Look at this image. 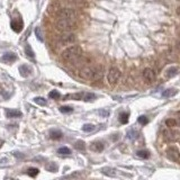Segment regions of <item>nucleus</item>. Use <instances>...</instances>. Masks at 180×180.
Here are the masks:
<instances>
[{"instance_id":"1","label":"nucleus","mask_w":180,"mask_h":180,"mask_svg":"<svg viewBox=\"0 0 180 180\" xmlns=\"http://www.w3.org/2000/svg\"><path fill=\"white\" fill-rule=\"evenodd\" d=\"M79 77L85 80L91 81H100L104 77V69L102 68H82L79 71Z\"/></svg>"},{"instance_id":"2","label":"nucleus","mask_w":180,"mask_h":180,"mask_svg":"<svg viewBox=\"0 0 180 180\" xmlns=\"http://www.w3.org/2000/svg\"><path fill=\"white\" fill-rule=\"evenodd\" d=\"M82 52L83 51H82L81 46L72 45L63 51L62 54H61V58L66 62H72V61H77L78 59H80L82 55Z\"/></svg>"},{"instance_id":"3","label":"nucleus","mask_w":180,"mask_h":180,"mask_svg":"<svg viewBox=\"0 0 180 180\" xmlns=\"http://www.w3.org/2000/svg\"><path fill=\"white\" fill-rule=\"evenodd\" d=\"M54 26L60 32H64V33H68V32H72L78 28V24L75 20L72 19H58Z\"/></svg>"},{"instance_id":"4","label":"nucleus","mask_w":180,"mask_h":180,"mask_svg":"<svg viewBox=\"0 0 180 180\" xmlns=\"http://www.w3.org/2000/svg\"><path fill=\"white\" fill-rule=\"evenodd\" d=\"M55 16L58 19H72L75 20L78 17V14L74 9L71 8H61L60 10H58L55 14Z\"/></svg>"},{"instance_id":"5","label":"nucleus","mask_w":180,"mask_h":180,"mask_svg":"<svg viewBox=\"0 0 180 180\" xmlns=\"http://www.w3.org/2000/svg\"><path fill=\"white\" fill-rule=\"evenodd\" d=\"M122 75V72L117 68H111L107 74V80L110 85H116Z\"/></svg>"},{"instance_id":"6","label":"nucleus","mask_w":180,"mask_h":180,"mask_svg":"<svg viewBox=\"0 0 180 180\" xmlns=\"http://www.w3.org/2000/svg\"><path fill=\"white\" fill-rule=\"evenodd\" d=\"M142 77L145 80V82L147 83H152V82L155 80V72L153 71L150 68H146V69L143 70V73H142Z\"/></svg>"},{"instance_id":"7","label":"nucleus","mask_w":180,"mask_h":180,"mask_svg":"<svg viewBox=\"0 0 180 180\" xmlns=\"http://www.w3.org/2000/svg\"><path fill=\"white\" fill-rule=\"evenodd\" d=\"M166 153H167L168 159H170L171 161L177 162V161L180 160V153H179V151H178L176 147H174V146L169 147V149L166 151Z\"/></svg>"},{"instance_id":"8","label":"nucleus","mask_w":180,"mask_h":180,"mask_svg":"<svg viewBox=\"0 0 180 180\" xmlns=\"http://www.w3.org/2000/svg\"><path fill=\"white\" fill-rule=\"evenodd\" d=\"M77 39L74 34H71V33H64L63 35L60 36V43L63 44V45H66V44H70V43H73Z\"/></svg>"},{"instance_id":"9","label":"nucleus","mask_w":180,"mask_h":180,"mask_svg":"<svg viewBox=\"0 0 180 180\" xmlns=\"http://www.w3.org/2000/svg\"><path fill=\"white\" fill-rule=\"evenodd\" d=\"M162 134H163L164 141H167V142H174V141H176L178 138H179L176 132L170 131V130H164Z\"/></svg>"},{"instance_id":"10","label":"nucleus","mask_w":180,"mask_h":180,"mask_svg":"<svg viewBox=\"0 0 180 180\" xmlns=\"http://www.w3.org/2000/svg\"><path fill=\"white\" fill-rule=\"evenodd\" d=\"M17 60V55L13 52H7L5 53L1 58V61L3 63H14Z\"/></svg>"},{"instance_id":"11","label":"nucleus","mask_w":180,"mask_h":180,"mask_svg":"<svg viewBox=\"0 0 180 180\" xmlns=\"http://www.w3.org/2000/svg\"><path fill=\"white\" fill-rule=\"evenodd\" d=\"M10 26H11L14 32L19 33V32H22V30H23V22H22V20H18V19H13L11 20Z\"/></svg>"},{"instance_id":"12","label":"nucleus","mask_w":180,"mask_h":180,"mask_svg":"<svg viewBox=\"0 0 180 180\" xmlns=\"http://www.w3.org/2000/svg\"><path fill=\"white\" fill-rule=\"evenodd\" d=\"M104 149H105V145H104L102 142L96 141L90 144V150L94 151V152H102Z\"/></svg>"},{"instance_id":"13","label":"nucleus","mask_w":180,"mask_h":180,"mask_svg":"<svg viewBox=\"0 0 180 180\" xmlns=\"http://www.w3.org/2000/svg\"><path fill=\"white\" fill-rule=\"evenodd\" d=\"M104 174L108 176V177H116L117 176V170L114 169V168H110V167H104L102 168V170H100Z\"/></svg>"},{"instance_id":"14","label":"nucleus","mask_w":180,"mask_h":180,"mask_svg":"<svg viewBox=\"0 0 180 180\" xmlns=\"http://www.w3.org/2000/svg\"><path fill=\"white\" fill-rule=\"evenodd\" d=\"M32 68L30 66H27V64H23V66H19V73L20 75H23V77H28L30 74H32Z\"/></svg>"},{"instance_id":"15","label":"nucleus","mask_w":180,"mask_h":180,"mask_svg":"<svg viewBox=\"0 0 180 180\" xmlns=\"http://www.w3.org/2000/svg\"><path fill=\"white\" fill-rule=\"evenodd\" d=\"M7 117L9 118H17V117H22V113L19 110H16V109H8L6 111Z\"/></svg>"},{"instance_id":"16","label":"nucleus","mask_w":180,"mask_h":180,"mask_svg":"<svg viewBox=\"0 0 180 180\" xmlns=\"http://www.w3.org/2000/svg\"><path fill=\"white\" fill-rule=\"evenodd\" d=\"M177 94H178L177 89L170 88V89H166V90L162 92V96H163L164 98H170V97H174V96L177 95Z\"/></svg>"},{"instance_id":"17","label":"nucleus","mask_w":180,"mask_h":180,"mask_svg":"<svg viewBox=\"0 0 180 180\" xmlns=\"http://www.w3.org/2000/svg\"><path fill=\"white\" fill-rule=\"evenodd\" d=\"M63 134L61 131H58V130H53V131L50 132V138H52V140H60V138H62Z\"/></svg>"},{"instance_id":"18","label":"nucleus","mask_w":180,"mask_h":180,"mask_svg":"<svg viewBox=\"0 0 180 180\" xmlns=\"http://www.w3.org/2000/svg\"><path fill=\"white\" fill-rule=\"evenodd\" d=\"M178 72V68L177 66H171L169 69L166 71V77L167 78H171V77H174V74H177Z\"/></svg>"},{"instance_id":"19","label":"nucleus","mask_w":180,"mask_h":180,"mask_svg":"<svg viewBox=\"0 0 180 180\" xmlns=\"http://www.w3.org/2000/svg\"><path fill=\"white\" fill-rule=\"evenodd\" d=\"M45 168H46V170L50 171V172H56V171H58V164H55L54 162L47 163Z\"/></svg>"},{"instance_id":"20","label":"nucleus","mask_w":180,"mask_h":180,"mask_svg":"<svg viewBox=\"0 0 180 180\" xmlns=\"http://www.w3.org/2000/svg\"><path fill=\"white\" fill-rule=\"evenodd\" d=\"M138 132L135 131V130H130V131L127 132V138L128 140H135V138H138Z\"/></svg>"},{"instance_id":"21","label":"nucleus","mask_w":180,"mask_h":180,"mask_svg":"<svg viewBox=\"0 0 180 180\" xmlns=\"http://www.w3.org/2000/svg\"><path fill=\"white\" fill-rule=\"evenodd\" d=\"M136 155L138 158H142V159H146V158L150 157V152L147 150H141V151H138L136 152Z\"/></svg>"},{"instance_id":"22","label":"nucleus","mask_w":180,"mask_h":180,"mask_svg":"<svg viewBox=\"0 0 180 180\" xmlns=\"http://www.w3.org/2000/svg\"><path fill=\"white\" fill-rule=\"evenodd\" d=\"M58 153H59V154H63V155H69V154H71V150H70L69 147L62 146V147H60L59 150H58Z\"/></svg>"},{"instance_id":"23","label":"nucleus","mask_w":180,"mask_h":180,"mask_svg":"<svg viewBox=\"0 0 180 180\" xmlns=\"http://www.w3.org/2000/svg\"><path fill=\"white\" fill-rule=\"evenodd\" d=\"M128 117H130V114L128 113H122L119 115V121H121L122 124H126L128 122Z\"/></svg>"},{"instance_id":"24","label":"nucleus","mask_w":180,"mask_h":180,"mask_svg":"<svg viewBox=\"0 0 180 180\" xmlns=\"http://www.w3.org/2000/svg\"><path fill=\"white\" fill-rule=\"evenodd\" d=\"M74 147L79 151H83L86 149V144L83 141H77L74 143Z\"/></svg>"},{"instance_id":"25","label":"nucleus","mask_w":180,"mask_h":180,"mask_svg":"<svg viewBox=\"0 0 180 180\" xmlns=\"http://www.w3.org/2000/svg\"><path fill=\"white\" fill-rule=\"evenodd\" d=\"M34 102L39 106H46V104H47L46 99L42 98V97H36V98H34Z\"/></svg>"},{"instance_id":"26","label":"nucleus","mask_w":180,"mask_h":180,"mask_svg":"<svg viewBox=\"0 0 180 180\" xmlns=\"http://www.w3.org/2000/svg\"><path fill=\"white\" fill-rule=\"evenodd\" d=\"M39 170L38 169H36V168H30L28 170H27V174L30 176V177H36L37 174H38Z\"/></svg>"},{"instance_id":"27","label":"nucleus","mask_w":180,"mask_h":180,"mask_svg":"<svg viewBox=\"0 0 180 180\" xmlns=\"http://www.w3.org/2000/svg\"><path fill=\"white\" fill-rule=\"evenodd\" d=\"M166 125L168 127H174V126H177V121L174 119V118H168L166 121Z\"/></svg>"},{"instance_id":"28","label":"nucleus","mask_w":180,"mask_h":180,"mask_svg":"<svg viewBox=\"0 0 180 180\" xmlns=\"http://www.w3.org/2000/svg\"><path fill=\"white\" fill-rule=\"evenodd\" d=\"M95 99H96L95 94H85V96H83V100L85 102H92Z\"/></svg>"},{"instance_id":"29","label":"nucleus","mask_w":180,"mask_h":180,"mask_svg":"<svg viewBox=\"0 0 180 180\" xmlns=\"http://www.w3.org/2000/svg\"><path fill=\"white\" fill-rule=\"evenodd\" d=\"M95 125L92 124H85L83 126H82V131L83 132H92L94 130H95Z\"/></svg>"},{"instance_id":"30","label":"nucleus","mask_w":180,"mask_h":180,"mask_svg":"<svg viewBox=\"0 0 180 180\" xmlns=\"http://www.w3.org/2000/svg\"><path fill=\"white\" fill-rule=\"evenodd\" d=\"M72 110H73V108L70 107V106H62V107H60V111L63 113V114H69Z\"/></svg>"},{"instance_id":"31","label":"nucleus","mask_w":180,"mask_h":180,"mask_svg":"<svg viewBox=\"0 0 180 180\" xmlns=\"http://www.w3.org/2000/svg\"><path fill=\"white\" fill-rule=\"evenodd\" d=\"M49 97L51 99H59L60 97H61V95H60L59 91H56V90H52V91L49 94Z\"/></svg>"},{"instance_id":"32","label":"nucleus","mask_w":180,"mask_h":180,"mask_svg":"<svg viewBox=\"0 0 180 180\" xmlns=\"http://www.w3.org/2000/svg\"><path fill=\"white\" fill-rule=\"evenodd\" d=\"M25 52H26V55L30 56V58H32V59H33L34 56H35V54H34V52H33V50H32V47H30V45L26 46V51H25Z\"/></svg>"},{"instance_id":"33","label":"nucleus","mask_w":180,"mask_h":180,"mask_svg":"<svg viewBox=\"0 0 180 180\" xmlns=\"http://www.w3.org/2000/svg\"><path fill=\"white\" fill-rule=\"evenodd\" d=\"M138 122L141 125H146L147 122H149V119L146 118V116H140V117L138 118Z\"/></svg>"},{"instance_id":"34","label":"nucleus","mask_w":180,"mask_h":180,"mask_svg":"<svg viewBox=\"0 0 180 180\" xmlns=\"http://www.w3.org/2000/svg\"><path fill=\"white\" fill-rule=\"evenodd\" d=\"M35 35L37 36V38H38L39 41L42 42L43 37H42V35H41V28H39V27H36V28H35Z\"/></svg>"},{"instance_id":"35","label":"nucleus","mask_w":180,"mask_h":180,"mask_svg":"<svg viewBox=\"0 0 180 180\" xmlns=\"http://www.w3.org/2000/svg\"><path fill=\"white\" fill-rule=\"evenodd\" d=\"M100 115H102V116H105V117H107L108 116V111H100Z\"/></svg>"},{"instance_id":"36","label":"nucleus","mask_w":180,"mask_h":180,"mask_svg":"<svg viewBox=\"0 0 180 180\" xmlns=\"http://www.w3.org/2000/svg\"><path fill=\"white\" fill-rule=\"evenodd\" d=\"M177 14H178V15H180V6L177 8Z\"/></svg>"},{"instance_id":"37","label":"nucleus","mask_w":180,"mask_h":180,"mask_svg":"<svg viewBox=\"0 0 180 180\" xmlns=\"http://www.w3.org/2000/svg\"><path fill=\"white\" fill-rule=\"evenodd\" d=\"M5 180H17V179H14V178H6Z\"/></svg>"},{"instance_id":"38","label":"nucleus","mask_w":180,"mask_h":180,"mask_svg":"<svg viewBox=\"0 0 180 180\" xmlns=\"http://www.w3.org/2000/svg\"><path fill=\"white\" fill-rule=\"evenodd\" d=\"M178 47H179V49H180V42L178 43Z\"/></svg>"},{"instance_id":"39","label":"nucleus","mask_w":180,"mask_h":180,"mask_svg":"<svg viewBox=\"0 0 180 180\" xmlns=\"http://www.w3.org/2000/svg\"><path fill=\"white\" fill-rule=\"evenodd\" d=\"M179 117H180V111H179Z\"/></svg>"},{"instance_id":"40","label":"nucleus","mask_w":180,"mask_h":180,"mask_svg":"<svg viewBox=\"0 0 180 180\" xmlns=\"http://www.w3.org/2000/svg\"><path fill=\"white\" fill-rule=\"evenodd\" d=\"M0 147H1V143H0Z\"/></svg>"}]
</instances>
